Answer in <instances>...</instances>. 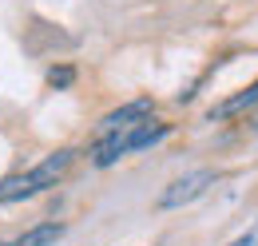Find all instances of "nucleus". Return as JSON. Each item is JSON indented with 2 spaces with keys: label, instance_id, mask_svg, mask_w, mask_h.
I'll list each match as a JSON object with an SVG mask.
<instances>
[{
  "label": "nucleus",
  "instance_id": "20e7f679",
  "mask_svg": "<svg viewBox=\"0 0 258 246\" xmlns=\"http://www.w3.org/2000/svg\"><path fill=\"white\" fill-rule=\"evenodd\" d=\"M151 115V99H135V103H123V107H115V111H107L103 119H99L96 135H107V131H115V127H127V123H139Z\"/></svg>",
  "mask_w": 258,
  "mask_h": 246
},
{
  "label": "nucleus",
  "instance_id": "0eeeda50",
  "mask_svg": "<svg viewBox=\"0 0 258 246\" xmlns=\"http://www.w3.org/2000/svg\"><path fill=\"white\" fill-rule=\"evenodd\" d=\"M48 84H52V88H72V84H76V68H68V64L48 68Z\"/></svg>",
  "mask_w": 258,
  "mask_h": 246
},
{
  "label": "nucleus",
  "instance_id": "f03ea898",
  "mask_svg": "<svg viewBox=\"0 0 258 246\" xmlns=\"http://www.w3.org/2000/svg\"><path fill=\"white\" fill-rule=\"evenodd\" d=\"M72 163H76V151H72V147H60L56 155L40 159V163H36V167H28V171L0 179V207H8V203H24V199L40 195V191L56 187V183L68 175V167H72Z\"/></svg>",
  "mask_w": 258,
  "mask_h": 246
},
{
  "label": "nucleus",
  "instance_id": "423d86ee",
  "mask_svg": "<svg viewBox=\"0 0 258 246\" xmlns=\"http://www.w3.org/2000/svg\"><path fill=\"white\" fill-rule=\"evenodd\" d=\"M250 107H258V80L246 88V92L230 95V99H223V103H215L207 115L211 119H230V115H242V111H250Z\"/></svg>",
  "mask_w": 258,
  "mask_h": 246
},
{
  "label": "nucleus",
  "instance_id": "7ed1b4c3",
  "mask_svg": "<svg viewBox=\"0 0 258 246\" xmlns=\"http://www.w3.org/2000/svg\"><path fill=\"white\" fill-rule=\"evenodd\" d=\"M215 179H219L215 171H191V175L175 179V183L159 195V211H179V207H187L195 199H203V195L215 187Z\"/></svg>",
  "mask_w": 258,
  "mask_h": 246
},
{
  "label": "nucleus",
  "instance_id": "f257e3e1",
  "mask_svg": "<svg viewBox=\"0 0 258 246\" xmlns=\"http://www.w3.org/2000/svg\"><path fill=\"white\" fill-rule=\"evenodd\" d=\"M171 135V127L167 123H155L151 115L139 123H127V127H115V131H107V135H96V143H92V163L96 167H111V163H119L123 155H135V151H147V147H155Z\"/></svg>",
  "mask_w": 258,
  "mask_h": 246
},
{
  "label": "nucleus",
  "instance_id": "39448f33",
  "mask_svg": "<svg viewBox=\"0 0 258 246\" xmlns=\"http://www.w3.org/2000/svg\"><path fill=\"white\" fill-rule=\"evenodd\" d=\"M60 238H64V222H40V226H28L24 234H16L0 246H52Z\"/></svg>",
  "mask_w": 258,
  "mask_h": 246
},
{
  "label": "nucleus",
  "instance_id": "6e6552de",
  "mask_svg": "<svg viewBox=\"0 0 258 246\" xmlns=\"http://www.w3.org/2000/svg\"><path fill=\"white\" fill-rule=\"evenodd\" d=\"M226 246H258V218L242 230V234H238V238H234V242H226Z\"/></svg>",
  "mask_w": 258,
  "mask_h": 246
}]
</instances>
